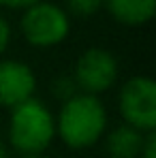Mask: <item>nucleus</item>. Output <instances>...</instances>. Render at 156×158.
Here are the masks:
<instances>
[{"label":"nucleus","instance_id":"6e6552de","mask_svg":"<svg viewBox=\"0 0 156 158\" xmlns=\"http://www.w3.org/2000/svg\"><path fill=\"white\" fill-rule=\"evenodd\" d=\"M145 132L129 124H120L105 137V152L109 158H139Z\"/></svg>","mask_w":156,"mask_h":158},{"label":"nucleus","instance_id":"ddd939ff","mask_svg":"<svg viewBox=\"0 0 156 158\" xmlns=\"http://www.w3.org/2000/svg\"><path fill=\"white\" fill-rule=\"evenodd\" d=\"M39 0H0V6H4V9H28V6H32V4H36Z\"/></svg>","mask_w":156,"mask_h":158},{"label":"nucleus","instance_id":"20e7f679","mask_svg":"<svg viewBox=\"0 0 156 158\" xmlns=\"http://www.w3.org/2000/svg\"><path fill=\"white\" fill-rule=\"evenodd\" d=\"M120 115L124 124L139 132L156 131V83L154 79L137 75L130 77L120 90Z\"/></svg>","mask_w":156,"mask_h":158},{"label":"nucleus","instance_id":"f257e3e1","mask_svg":"<svg viewBox=\"0 0 156 158\" xmlns=\"http://www.w3.org/2000/svg\"><path fill=\"white\" fill-rule=\"evenodd\" d=\"M107 131V111L99 96L75 94L64 101L56 115V137L71 148L86 150L96 145Z\"/></svg>","mask_w":156,"mask_h":158},{"label":"nucleus","instance_id":"9b49d317","mask_svg":"<svg viewBox=\"0 0 156 158\" xmlns=\"http://www.w3.org/2000/svg\"><path fill=\"white\" fill-rule=\"evenodd\" d=\"M139 158H156V132H145Z\"/></svg>","mask_w":156,"mask_h":158},{"label":"nucleus","instance_id":"39448f33","mask_svg":"<svg viewBox=\"0 0 156 158\" xmlns=\"http://www.w3.org/2000/svg\"><path fill=\"white\" fill-rule=\"evenodd\" d=\"M73 79L81 94L99 96L116 85L118 81V60L103 47H90L81 53L73 69Z\"/></svg>","mask_w":156,"mask_h":158},{"label":"nucleus","instance_id":"7ed1b4c3","mask_svg":"<svg viewBox=\"0 0 156 158\" xmlns=\"http://www.w3.org/2000/svg\"><path fill=\"white\" fill-rule=\"evenodd\" d=\"M19 26H22L24 39L32 47L47 49V47L60 45L69 36L71 19H69V13L62 6H58L53 2L39 0L36 4L24 9Z\"/></svg>","mask_w":156,"mask_h":158},{"label":"nucleus","instance_id":"f8f14e48","mask_svg":"<svg viewBox=\"0 0 156 158\" xmlns=\"http://www.w3.org/2000/svg\"><path fill=\"white\" fill-rule=\"evenodd\" d=\"M9 41H11V28H9V22L0 15V56L6 52Z\"/></svg>","mask_w":156,"mask_h":158},{"label":"nucleus","instance_id":"0eeeda50","mask_svg":"<svg viewBox=\"0 0 156 158\" xmlns=\"http://www.w3.org/2000/svg\"><path fill=\"white\" fill-rule=\"evenodd\" d=\"M109 15L124 26H143L156 13V0H105Z\"/></svg>","mask_w":156,"mask_h":158},{"label":"nucleus","instance_id":"2eb2a0df","mask_svg":"<svg viewBox=\"0 0 156 158\" xmlns=\"http://www.w3.org/2000/svg\"><path fill=\"white\" fill-rule=\"evenodd\" d=\"M22 158H43V156H22Z\"/></svg>","mask_w":156,"mask_h":158},{"label":"nucleus","instance_id":"423d86ee","mask_svg":"<svg viewBox=\"0 0 156 158\" xmlns=\"http://www.w3.org/2000/svg\"><path fill=\"white\" fill-rule=\"evenodd\" d=\"M36 77L26 62L19 60H0V107L22 105L34 98Z\"/></svg>","mask_w":156,"mask_h":158},{"label":"nucleus","instance_id":"4468645a","mask_svg":"<svg viewBox=\"0 0 156 158\" xmlns=\"http://www.w3.org/2000/svg\"><path fill=\"white\" fill-rule=\"evenodd\" d=\"M0 158H6V150H4V145L0 143Z\"/></svg>","mask_w":156,"mask_h":158},{"label":"nucleus","instance_id":"9d476101","mask_svg":"<svg viewBox=\"0 0 156 158\" xmlns=\"http://www.w3.org/2000/svg\"><path fill=\"white\" fill-rule=\"evenodd\" d=\"M52 94L56 96V98H60L62 103H64V101H69L71 96L79 94L77 83H75L73 75H60V77L53 79V83H52Z\"/></svg>","mask_w":156,"mask_h":158},{"label":"nucleus","instance_id":"f03ea898","mask_svg":"<svg viewBox=\"0 0 156 158\" xmlns=\"http://www.w3.org/2000/svg\"><path fill=\"white\" fill-rule=\"evenodd\" d=\"M56 139V118L52 109L30 98L11 109L9 141L22 156H41Z\"/></svg>","mask_w":156,"mask_h":158},{"label":"nucleus","instance_id":"1a4fd4ad","mask_svg":"<svg viewBox=\"0 0 156 158\" xmlns=\"http://www.w3.org/2000/svg\"><path fill=\"white\" fill-rule=\"evenodd\" d=\"M66 2V13L75 17H92L105 6V0H64Z\"/></svg>","mask_w":156,"mask_h":158}]
</instances>
